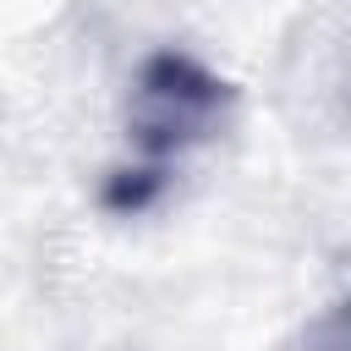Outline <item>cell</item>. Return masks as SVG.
I'll list each match as a JSON object with an SVG mask.
<instances>
[{
	"label": "cell",
	"instance_id": "7a4b0ae2",
	"mask_svg": "<svg viewBox=\"0 0 351 351\" xmlns=\"http://www.w3.org/2000/svg\"><path fill=\"white\" fill-rule=\"evenodd\" d=\"M302 346H307V351H351V296L335 302V307H324V313L307 324Z\"/></svg>",
	"mask_w": 351,
	"mask_h": 351
},
{
	"label": "cell",
	"instance_id": "6da1fadb",
	"mask_svg": "<svg viewBox=\"0 0 351 351\" xmlns=\"http://www.w3.org/2000/svg\"><path fill=\"white\" fill-rule=\"evenodd\" d=\"M236 110V88L214 77L186 49H154L137 66L132 99H126V137L137 148V165L165 170L186 148L208 143Z\"/></svg>",
	"mask_w": 351,
	"mask_h": 351
}]
</instances>
